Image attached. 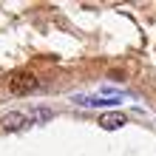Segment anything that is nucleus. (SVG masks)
I'll use <instances>...</instances> for the list:
<instances>
[{
  "mask_svg": "<svg viewBox=\"0 0 156 156\" xmlns=\"http://www.w3.org/2000/svg\"><path fill=\"white\" fill-rule=\"evenodd\" d=\"M9 88H12V94L23 97V94H31L34 88H37V77L29 74V71H20V74H14L9 80Z\"/></svg>",
  "mask_w": 156,
  "mask_h": 156,
  "instance_id": "1",
  "label": "nucleus"
},
{
  "mask_svg": "<svg viewBox=\"0 0 156 156\" xmlns=\"http://www.w3.org/2000/svg\"><path fill=\"white\" fill-rule=\"evenodd\" d=\"M99 125H102L105 131H116V128H122V125H125V116H122V114H116V111L102 114V116H99Z\"/></svg>",
  "mask_w": 156,
  "mask_h": 156,
  "instance_id": "4",
  "label": "nucleus"
},
{
  "mask_svg": "<svg viewBox=\"0 0 156 156\" xmlns=\"http://www.w3.org/2000/svg\"><path fill=\"white\" fill-rule=\"evenodd\" d=\"M26 116H29V119H40V122H48V119H54V111H51V108H37V111H31Z\"/></svg>",
  "mask_w": 156,
  "mask_h": 156,
  "instance_id": "5",
  "label": "nucleus"
},
{
  "mask_svg": "<svg viewBox=\"0 0 156 156\" xmlns=\"http://www.w3.org/2000/svg\"><path fill=\"white\" fill-rule=\"evenodd\" d=\"M122 102V97H74V105H80V108H108V105H119Z\"/></svg>",
  "mask_w": 156,
  "mask_h": 156,
  "instance_id": "2",
  "label": "nucleus"
},
{
  "mask_svg": "<svg viewBox=\"0 0 156 156\" xmlns=\"http://www.w3.org/2000/svg\"><path fill=\"white\" fill-rule=\"evenodd\" d=\"M26 122H29V116H26L23 111H9L3 119H0L3 131H20V128H26Z\"/></svg>",
  "mask_w": 156,
  "mask_h": 156,
  "instance_id": "3",
  "label": "nucleus"
}]
</instances>
